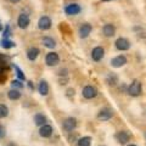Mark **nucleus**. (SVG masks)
<instances>
[{"instance_id":"nucleus-16","label":"nucleus","mask_w":146,"mask_h":146,"mask_svg":"<svg viewBox=\"0 0 146 146\" xmlns=\"http://www.w3.org/2000/svg\"><path fill=\"white\" fill-rule=\"evenodd\" d=\"M39 54H40V50L36 48V46H32V48H29L28 50H27V52H26L27 58H28L29 61H32V62H34L36 58H38Z\"/></svg>"},{"instance_id":"nucleus-1","label":"nucleus","mask_w":146,"mask_h":146,"mask_svg":"<svg viewBox=\"0 0 146 146\" xmlns=\"http://www.w3.org/2000/svg\"><path fill=\"white\" fill-rule=\"evenodd\" d=\"M127 93L131 98H139L141 93H143V84H141V82L138 79H134L131 82V84L128 85Z\"/></svg>"},{"instance_id":"nucleus-23","label":"nucleus","mask_w":146,"mask_h":146,"mask_svg":"<svg viewBox=\"0 0 146 146\" xmlns=\"http://www.w3.org/2000/svg\"><path fill=\"white\" fill-rule=\"evenodd\" d=\"M0 46H3L4 49H11V48H15L16 46V44L15 42H12V40H10L9 38H3L1 40V43H0Z\"/></svg>"},{"instance_id":"nucleus-32","label":"nucleus","mask_w":146,"mask_h":146,"mask_svg":"<svg viewBox=\"0 0 146 146\" xmlns=\"http://www.w3.org/2000/svg\"><path fill=\"white\" fill-rule=\"evenodd\" d=\"M20 1H21V0H10V3H12V4H17Z\"/></svg>"},{"instance_id":"nucleus-9","label":"nucleus","mask_w":146,"mask_h":146,"mask_svg":"<svg viewBox=\"0 0 146 146\" xmlns=\"http://www.w3.org/2000/svg\"><path fill=\"white\" fill-rule=\"evenodd\" d=\"M91 60L94 62H100L105 57V49L102 46H95L90 52Z\"/></svg>"},{"instance_id":"nucleus-14","label":"nucleus","mask_w":146,"mask_h":146,"mask_svg":"<svg viewBox=\"0 0 146 146\" xmlns=\"http://www.w3.org/2000/svg\"><path fill=\"white\" fill-rule=\"evenodd\" d=\"M31 23V20H29V16L27 15V13L22 12L18 15V18H17V26L20 27L21 29H26L27 27L29 26Z\"/></svg>"},{"instance_id":"nucleus-7","label":"nucleus","mask_w":146,"mask_h":146,"mask_svg":"<svg viewBox=\"0 0 146 146\" xmlns=\"http://www.w3.org/2000/svg\"><path fill=\"white\" fill-rule=\"evenodd\" d=\"M91 32H93V26L90 23H88V22L82 23L78 28V34H79L80 39H86L91 34Z\"/></svg>"},{"instance_id":"nucleus-30","label":"nucleus","mask_w":146,"mask_h":146,"mask_svg":"<svg viewBox=\"0 0 146 146\" xmlns=\"http://www.w3.org/2000/svg\"><path fill=\"white\" fill-rule=\"evenodd\" d=\"M67 72H68V71L66 70V68H65V70L62 68V70L58 71V76H60V77H67V74H68Z\"/></svg>"},{"instance_id":"nucleus-19","label":"nucleus","mask_w":146,"mask_h":146,"mask_svg":"<svg viewBox=\"0 0 146 146\" xmlns=\"http://www.w3.org/2000/svg\"><path fill=\"white\" fill-rule=\"evenodd\" d=\"M105 82H106L107 85H110V86H116L118 84V82H119V78H118V76L116 73H108L106 76Z\"/></svg>"},{"instance_id":"nucleus-25","label":"nucleus","mask_w":146,"mask_h":146,"mask_svg":"<svg viewBox=\"0 0 146 146\" xmlns=\"http://www.w3.org/2000/svg\"><path fill=\"white\" fill-rule=\"evenodd\" d=\"M13 68H15V72H16V74H17V78L20 79V80H26V76H25V73H23V71L21 70L18 66H16V65H13Z\"/></svg>"},{"instance_id":"nucleus-22","label":"nucleus","mask_w":146,"mask_h":146,"mask_svg":"<svg viewBox=\"0 0 146 146\" xmlns=\"http://www.w3.org/2000/svg\"><path fill=\"white\" fill-rule=\"evenodd\" d=\"M22 96V94H21V91L20 89H10L7 91V98L12 100V101H16V100H20Z\"/></svg>"},{"instance_id":"nucleus-5","label":"nucleus","mask_w":146,"mask_h":146,"mask_svg":"<svg viewBox=\"0 0 146 146\" xmlns=\"http://www.w3.org/2000/svg\"><path fill=\"white\" fill-rule=\"evenodd\" d=\"M115 48L118 50V51H128L131 48L130 42L124 36H119L118 39H116L115 42Z\"/></svg>"},{"instance_id":"nucleus-3","label":"nucleus","mask_w":146,"mask_h":146,"mask_svg":"<svg viewBox=\"0 0 146 146\" xmlns=\"http://www.w3.org/2000/svg\"><path fill=\"white\" fill-rule=\"evenodd\" d=\"M98 94H99V90L94 85H85L82 89V96L85 100H93L98 96Z\"/></svg>"},{"instance_id":"nucleus-34","label":"nucleus","mask_w":146,"mask_h":146,"mask_svg":"<svg viewBox=\"0 0 146 146\" xmlns=\"http://www.w3.org/2000/svg\"><path fill=\"white\" fill-rule=\"evenodd\" d=\"M101 1H104V3H107V1H112V0H101Z\"/></svg>"},{"instance_id":"nucleus-10","label":"nucleus","mask_w":146,"mask_h":146,"mask_svg":"<svg viewBox=\"0 0 146 146\" xmlns=\"http://www.w3.org/2000/svg\"><path fill=\"white\" fill-rule=\"evenodd\" d=\"M128 63V58L125 55H117L111 60V66L113 68H121L123 66H125Z\"/></svg>"},{"instance_id":"nucleus-2","label":"nucleus","mask_w":146,"mask_h":146,"mask_svg":"<svg viewBox=\"0 0 146 146\" xmlns=\"http://www.w3.org/2000/svg\"><path fill=\"white\" fill-rule=\"evenodd\" d=\"M113 116H115V111H113L111 107H102L98 112L96 118L99 121H101V122H107V121L111 119Z\"/></svg>"},{"instance_id":"nucleus-26","label":"nucleus","mask_w":146,"mask_h":146,"mask_svg":"<svg viewBox=\"0 0 146 146\" xmlns=\"http://www.w3.org/2000/svg\"><path fill=\"white\" fill-rule=\"evenodd\" d=\"M23 86H25V84L22 83V80H20V79H13L11 82V88L12 89H22Z\"/></svg>"},{"instance_id":"nucleus-17","label":"nucleus","mask_w":146,"mask_h":146,"mask_svg":"<svg viewBox=\"0 0 146 146\" xmlns=\"http://www.w3.org/2000/svg\"><path fill=\"white\" fill-rule=\"evenodd\" d=\"M38 91H39V94L42 95V96H46V95L49 94L50 86H49V83L45 79H42V80L39 82V84H38Z\"/></svg>"},{"instance_id":"nucleus-12","label":"nucleus","mask_w":146,"mask_h":146,"mask_svg":"<svg viewBox=\"0 0 146 146\" xmlns=\"http://www.w3.org/2000/svg\"><path fill=\"white\" fill-rule=\"evenodd\" d=\"M54 134V128L48 124V123H45L44 125L42 127H39V135L42 136L43 139H49V138H51Z\"/></svg>"},{"instance_id":"nucleus-11","label":"nucleus","mask_w":146,"mask_h":146,"mask_svg":"<svg viewBox=\"0 0 146 146\" xmlns=\"http://www.w3.org/2000/svg\"><path fill=\"white\" fill-rule=\"evenodd\" d=\"M52 27V21L49 16H42L38 21V28L40 31H49Z\"/></svg>"},{"instance_id":"nucleus-29","label":"nucleus","mask_w":146,"mask_h":146,"mask_svg":"<svg viewBox=\"0 0 146 146\" xmlns=\"http://www.w3.org/2000/svg\"><path fill=\"white\" fill-rule=\"evenodd\" d=\"M5 135H6V128L3 124H0V139L5 138Z\"/></svg>"},{"instance_id":"nucleus-28","label":"nucleus","mask_w":146,"mask_h":146,"mask_svg":"<svg viewBox=\"0 0 146 146\" xmlns=\"http://www.w3.org/2000/svg\"><path fill=\"white\" fill-rule=\"evenodd\" d=\"M3 35H4V38H9V36H10V35H11L10 26H9V25H7L6 27H5V29H4V34H3Z\"/></svg>"},{"instance_id":"nucleus-27","label":"nucleus","mask_w":146,"mask_h":146,"mask_svg":"<svg viewBox=\"0 0 146 146\" xmlns=\"http://www.w3.org/2000/svg\"><path fill=\"white\" fill-rule=\"evenodd\" d=\"M74 95H76V90H74V89H73V88L67 89V91H66V96H67L68 99H73V98H74Z\"/></svg>"},{"instance_id":"nucleus-31","label":"nucleus","mask_w":146,"mask_h":146,"mask_svg":"<svg viewBox=\"0 0 146 146\" xmlns=\"http://www.w3.org/2000/svg\"><path fill=\"white\" fill-rule=\"evenodd\" d=\"M28 86H29V88H31L32 90H33V89H34V86H33V84H32V82H28Z\"/></svg>"},{"instance_id":"nucleus-13","label":"nucleus","mask_w":146,"mask_h":146,"mask_svg":"<svg viewBox=\"0 0 146 146\" xmlns=\"http://www.w3.org/2000/svg\"><path fill=\"white\" fill-rule=\"evenodd\" d=\"M115 138L118 141V144L125 145V144H128L130 141V134L128 133L127 130H119V131H117L116 133Z\"/></svg>"},{"instance_id":"nucleus-6","label":"nucleus","mask_w":146,"mask_h":146,"mask_svg":"<svg viewBox=\"0 0 146 146\" xmlns=\"http://www.w3.org/2000/svg\"><path fill=\"white\" fill-rule=\"evenodd\" d=\"M45 63H46V66H49V67L57 66L58 63H60V56H58V54L55 51L48 52L46 56H45Z\"/></svg>"},{"instance_id":"nucleus-15","label":"nucleus","mask_w":146,"mask_h":146,"mask_svg":"<svg viewBox=\"0 0 146 146\" xmlns=\"http://www.w3.org/2000/svg\"><path fill=\"white\" fill-rule=\"evenodd\" d=\"M102 34L106 36V38H112L116 34V27L112 23H106L102 26Z\"/></svg>"},{"instance_id":"nucleus-8","label":"nucleus","mask_w":146,"mask_h":146,"mask_svg":"<svg viewBox=\"0 0 146 146\" xmlns=\"http://www.w3.org/2000/svg\"><path fill=\"white\" fill-rule=\"evenodd\" d=\"M80 12H82V7L77 3H71L65 6V13L67 16H77Z\"/></svg>"},{"instance_id":"nucleus-38","label":"nucleus","mask_w":146,"mask_h":146,"mask_svg":"<svg viewBox=\"0 0 146 146\" xmlns=\"http://www.w3.org/2000/svg\"><path fill=\"white\" fill-rule=\"evenodd\" d=\"M145 138H146V133H145Z\"/></svg>"},{"instance_id":"nucleus-18","label":"nucleus","mask_w":146,"mask_h":146,"mask_svg":"<svg viewBox=\"0 0 146 146\" xmlns=\"http://www.w3.org/2000/svg\"><path fill=\"white\" fill-rule=\"evenodd\" d=\"M33 122H34V124L36 127H42V125L45 124V123H48V118H46V116H44L43 113L38 112V113H35V115H34Z\"/></svg>"},{"instance_id":"nucleus-4","label":"nucleus","mask_w":146,"mask_h":146,"mask_svg":"<svg viewBox=\"0 0 146 146\" xmlns=\"http://www.w3.org/2000/svg\"><path fill=\"white\" fill-rule=\"evenodd\" d=\"M77 125H78V122L74 117H68L62 122V129L66 133H72L73 130L77 129Z\"/></svg>"},{"instance_id":"nucleus-20","label":"nucleus","mask_w":146,"mask_h":146,"mask_svg":"<svg viewBox=\"0 0 146 146\" xmlns=\"http://www.w3.org/2000/svg\"><path fill=\"white\" fill-rule=\"evenodd\" d=\"M91 141H93V138L89 136V135L80 136V138L77 139L76 145L77 146H91Z\"/></svg>"},{"instance_id":"nucleus-33","label":"nucleus","mask_w":146,"mask_h":146,"mask_svg":"<svg viewBox=\"0 0 146 146\" xmlns=\"http://www.w3.org/2000/svg\"><path fill=\"white\" fill-rule=\"evenodd\" d=\"M127 146H138V145H136V144H128Z\"/></svg>"},{"instance_id":"nucleus-24","label":"nucleus","mask_w":146,"mask_h":146,"mask_svg":"<svg viewBox=\"0 0 146 146\" xmlns=\"http://www.w3.org/2000/svg\"><path fill=\"white\" fill-rule=\"evenodd\" d=\"M9 116V107L4 104H0V119L6 118Z\"/></svg>"},{"instance_id":"nucleus-37","label":"nucleus","mask_w":146,"mask_h":146,"mask_svg":"<svg viewBox=\"0 0 146 146\" xmlns=\"http://www.w3.org/2000/svg\"><path fill=\"white\" fill-rule=\"evenodd\" d=\"M99 146H105V145H99Z\"/></svg>"},{"instance_id":"nucleus-35","label":"nucleus","mask_w":146,"mask_h":146,"mask_svg":"<svg viewBox=\"0 0 146 146\" xmlns=\"http://www.w3.org/2000/svg\"><path fill=\"white\" fill-rule=\"evenodd\" d=\"M0 29H3V26H1V22H0Z\"/></svg>"},{"instance_id":"nucleus-21","label":"nucleus","mask_w":146,"mask_h":146,"mask_svg":"<svg viewBox=\"0 0 146 146\" xmlns=\"http://www.w3.org/2000/svg\"><path fill=\"white\" fill-rule=\"evenodd\" d=\"M42 43L45 48L48 49H55L56 48V40H55L54 38H51V36H44V38L42 39Z\"/></svg>"},{"instance_id":"nucleus-36","label":"nucleus","mask_w":146,"mask_h":146,"mask_svg":"<svg viewBox=\"0 0 146 146\" xmlns=\"http://www.w3.org/2000/svg\"><path fill=\"white\" fill-rule=\"evenodd\" d=\"M9 146H16V145H13V144H10V145H9Z\"/></svg>"}]
</instances>
